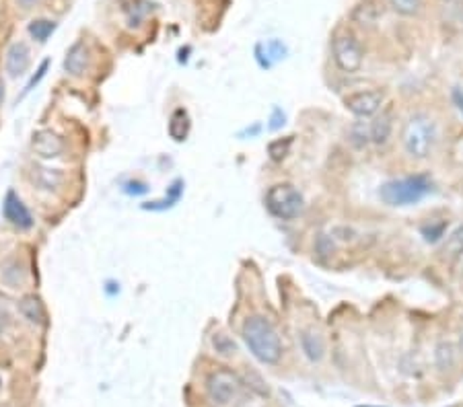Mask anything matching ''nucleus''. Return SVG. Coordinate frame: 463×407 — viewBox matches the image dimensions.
Masks as SVG:
<instances>
[{
	"label": "nucleus",
	"instance_id": "f8f14e48",
	"mask_svg": "<svg viewBox=\"0 0 463 407\" xmlns=\"http://www.w3.org/2000/svg\"><path fill=\"white\" fill-rule=\"evenodd\" d=\"M299 337H301V348H303L305 356L311 362H319L324 358V352H326L324 337L317 331H313V329H303Z\"/></svg>",
	"mask_w": 463,
	"mask_h": 407
},
{
	"label": "nucleus",
	"instance_id": "bb28decb",
	"mask_svg": "<svg viewBox=\"0 0 463 407\" xmlns=\"http://www.w3.org/2000/svg\"><path fill=\"white\" fill-rule=\"evenodd\" d=\"M4 327H6V315L0 312V335H2V331H4Z\"/></svg>",
	"mask_w": 463,
	"mask_h": 407
},
{
	"label": "nucleus",
	"instance_id": "f3484780",
	"mask_svg": "<svg viewBox=\"0 0 463 407\" xmlns=\"http://www.w3.org/2000/svg\"><path fill=\"white\" fill-rule=\"evenodd\" d=\"M56 21H50V19H33L31 23H29V35L35 39V41H39V43H43L54 31H56Z\"/></svg>",
	"mask_w": 463,
	"mask_h": 407
},
{
	"label": "nucleus",
	"instance_id": "4468645a",
	"mask_svg": "<svg viewBox=\"0 0 463 407\" xmlns=\"http://www.w3.org/2000/svg\"><path fill=\"white\" fill-rule=\"evenodd\" d=\"M31 179H33V183L37 186V188H41V190H56V188H60L62 186V181H64V175H62V171L60 169H50V167H35L33 169V173H31Z\"/></svg>",
	"mask_w": 463,
	"mask_h": 407
},
{
	"label": "nucleus",
	"instance_id": "aec40b11",
	"mask_svg": "<svg viewBox=\"0 0 463 407\" xmlns=\"http://www.w3.org/2000/svg\"><path fill=\"white\" fill-rule=\"evenodd\" d=\"M445 253H449L451 257H457L463 253V224L449 235L445 243Z\"/></svg>",
	"mask_w": 463,
	"mask_h": 407
},
{
	"label": "nucleus",
	"instance_id": "9b49d317",
	"mask_svg": "<svg viewBox=\"0 0 463 407\" xmlns=\"http://www.w3.org/2000/svg\"><path fill=\"white\" fill-rule=\"evenodd\" d=\"M87 68H89V50L83 41H77L64 58V70L70 77H83Z\"/></svg>",
	"mask_w": 463,
	"mask_h": 407
},
{
	"label": "nucleus",
	"instance_id": "f03ea898",
	"mask_svg": "<svg viewBox=\"0 0 463 407\" xmlns=\"http://www.w3.org/2000/svg\"><path fill=\"white\" fill-rule=\"evenodd\" d=\"M435 138H437L435 121L424 113L412 115L402 130V144L412 159H426L435 146Z\"/></svg>",
	"mask_w": 463,
	"mask_h": 407
},
{
	"label": "nucleus",
	"instance_id": "cd10ccee",
	"mask_svg": "<svg viewBox=\"0 0 463 407\" xmlns=\"http://www.w3.org/2000/svg\"><path fill=\"white\" fill-rule=\"evenodd\" d=\"M4 101V83H2V79H0V105Z\"/></svg>",
	"mask_w": 463,
	"mask_h": 407
},
{
	"label": "nucleus",
	"instance_id": "7ed1b4c3",
	"mask_svg": "<svg viewBox=\"0 0 463 407\" xmlns=\"http://www.w3.org/2000/svg\"><path fill=\"white\" fill-rule=\"evenodd\" d=\"M431 192V181L422 175L416 177H404L389 181L381 188L379 196L389 206H410L420 202Z\"/></svg>",
	"mask_w": 463,
	"mask_h": 407
},
{
	"label": "nucleus",
	"instance_id": "423d86ee",
	"mask_svg": "<svg viewBox=\"0 0 463 407\" xmlns=\"http://www.w3.org/2000/svg\"><path fill=\"white\" fill-rule=\"evenodd\" d=\"M334 50V60L344 72H356L362 66V48L352 35H338L332 43Z\"/></svg>",
	"mask_w": 463,
	"mask_h": 407
},
{
	"label": "nucleus",
	"instance_id": "412c9836",
	"mask_svg": "<svg viewBox=\"0 0 463 407\" xmlns=\"http://www.w3.org/2000/svg\"><path fill=\"white\" fill-rule=\"evenodd\" d=\"M213 346H215V350H217L219 354H223V356H231V354L237 352L235 341H233L227 333H215V335H213Z\"/></svg>",
	"mask_w": 463,
	"mask_h": 407
},
{
	"label": "nucleus",
	"instance_id": "5701e85b",
	"mask_svg": "<svg viewBox=\"0 0 463 407\" xmlns=\"http://www.w3.org/2000/svg\"><path fill=\"white\" fill-rule=\"evenodd\" d=\"M391 4L402 14H416L420 8V0H391Z\"/></svg>",
	"mask_w": 463,
	"mask_h": 407
},
{
	"label": "nucleus",
	"instance_id": "20e7f679",
	"mask_svg": "<svg viewBox=\"0 0 463 407\" xmlns=\"http://www.w3.org/2000/svg\"><path fill=\"white\" fill-rule=\"evenodd\" d=\"M305 200L301 192L290 183H276L266 194V208L280 220H295L303 212Z\"/></svg>",
	"mask_w": 463,
	"mask_h": 407
},
{
	"label": "nucleus",
	"instance_id": "b1692460",
	"mask_svg": "<svg viewBox=\"0 0 463 407\" xmlns=\"http://www.w3.org/2000/svg\"><path fill=\"white\" fill-rule=\"evenodd\" d=\"M48 68H50V60H43V62L39 64V68H37V75H33V77H31V81L27 83V87H25V93H23V95L31 93V91H33V89L41 83V79L46 77Z\"/></svg>",
	"mask_w": 463,
	"mask_h": 407
},
{
	"label": "nucleus",
	"instance_id": "4be33fe9",
	"mask_svg": "<svg viewBox=\"0 0 463 407\" xmlns=\"http://www.w3.org/2000/svg\"><path fill=\"white\" fill-rule=\"evenodd\" d=\"M290 138H286L284 142L282 140H274L270 146H268V152H270V157H272V161H282L284 157H286V152H288V148H290Z\"/></svg>",
	"mask_w": 463,
	"mask_h": 407
},
{
	"label": "nucleus",
	"instance_id": "6ab92c4d",
	"mask_svg": "<svg viewBox=\"0 0 463 407\" xmlns=\"http://www.w3.org/2000/svg\"><path fill=\"white\" fill-rule=\"evenodd\" d=\"M435 362L441 370H449L455 364V350L449 341H441L435 352Z\"/></svg>",
	"mask_w": 463,
	"mask_h": 407
},
{
	"label": "nucleus",
	"instance_id": "dca6fc26",
	"mask_svg": "<svg viewBox=\"0 0 463 407\" xmlns=\"http://www.w3.org/2000/svg\"><path fill=\"white\" fill-rule=\"evenodd\" d=\"M391 115L389 113H381V117H377L371 123V140L375 144H385L387 138L391 136Z\"/></svg>",
	"mask_w": 463,
	"mask_h": 407
},
{
	"label": "nucleus",
	"instance_id": "2eb2a0df",
	"mask_svg": "<svg viewBox=\"0 0 463 407\" xmlns=\"http://www.w3.org/2000/svg\"><path fill=\"white\" fill-rule=\"evenodd\" d=\"M19 310L23 312V317H25L27 321L37 323V325L43 323V319H46V308L41 305L39 297H35V295L23 297L21 303H19Z\"/></svg>",
	"mask_w": 463,
	"mask_h": 407
},
{
	"label": "nucleus",
	"instance_id": "a878e982",
	"mask_svg": "<svg viewBox=\"0 0 463 407\" xmlns=\"http://www.w3.org/2000/svg\"><path fill=\"white\" fill-rule=\"evenodd\" d=\"M17 2H19V4H21L23 8H31V6H33V4H35L37 0H17Z\"/></svg>",
	"mask_w": 463,
	"mask_h": 407
},
{
	"label": "nucleus",
	"instance_id": "9d476101",
	"mask_svg": "<svg viewBox=\"0 0 463 407\" xmlns=\"http://www.w3.org/2000/svg\"><path fill=\"white\" fill-rule=\"evenodd\" d=\"M29 64H31V52H29L27 43L14 41L6 52V62H4L6 72L10 77H21V75H25Z\"/></svg>",
	"mask_w": 463,
	"mask_h": 407
},
{
	"label": "nucleus",
	"instance_id": "0eeeda50",
	"mask_svg": "<svg viewBox=\"0 0 463 407\" xmlns=\"http://www.w3.org/2000/svg\"><path fill=\"white\" fill-rule=\"evenodd\" d=\"M2 214H4V218H6L12 226H17V228H21V230H27V228L33 226V216H31V212L27 210V206L23 204V200H21L12 190L6 192V196H4Z\"/></svg>",
	"mask_w": 463,
	"mask_h": 407
},
{
	"label": "nucleus",
	"instance_id": "ddd939ff",
	"mask_svg": "<svg viewBox=\"0 0 463 407\" xmlns=\"http://www.w3.org/2000/svg\"><path fill=\"white\" fill-rule=\"evenodd\" d=\"M190 128H192V121H190V115L186 109H175L169 117V123H167V132L169 136L175 140V142H184L190 134Z\"/></svg>",
	"mask_w": 463,
	"mask_h": 407
},
{
	"label": "nucleus",
	"instance_id": "39448f33",
	"mask_svg": "<svg viewBox=\"0 0 463 407\" xmlns=\"http://www.w3.org/2000/svg\"><path fill=\"white\" fill-rule=\"evenodd\" d=\"M239 389H241V381H239V377L233 375L231 370H225V368L215 370V373L208 377V381H206V393H208L210 401L217 404V406H227V404H231L233 399L237 397Z\"/></svg>",
	"mask_w": 463,
	"mask_h": 407
},
{
	"label": "nucleus",
	"instance_id": "1a4fd4ad",
	"mask_svg": "<svg viewBox=\"0 0 463 407\" xmlns=\"http://www.w3.org/2000/svg\"><path fill=\"white\" fill-rule=\"evenodd\" d=\"M31 146H33L35 155H39L41 159H56L64 150V140L52 130H37L33 134Z\"/></svg>",
	"mask_w": 463,
	"mask_h": 407
},
{
	"label": "nucleus",
	"instance_id": "6e6552de",
	"mask_svg": "<svg viewBox=\"0 0 463 407\" xmlns=\"http://www.w3.org/2000/svg\"><path fill=\"white\" fill-rule=\"evenodd\" d=\"M381 103H383L381 91H360V93L348 95L344 99V105L358 117H371L373 113L379 111Z\"/></svg>",
	"mask_w": 463,
	"mask_h": 407
},
{
	"label": "nucleus",
	"instance_id": "f257e3e1",
	"mask_svg": "<svg viewBox=\"0 0 463 407\" xmlns=\"http://www.w3.org/2000/svg\"><path fill=\"white\" fill-rule=\"evenodd\" d=\"M243 339L249 352L264 364H276L282 356V344L272 323L259 315H251L243 323Z\"/></svg>",
	"mask_w": 463,
	"mask_h": 407
},
{
	"label": "nucleus",
	"instance_id": "c85d7f7f",
	"mask_svg": "<svg viewBox=\"0 0 463 407\" xmlns=\"http://www.w3.org/2000/svg\"><path fill=\"white\" fill-rule=\"evenodd\" d=\"M460 348H462V352H463V331H462V335H460Z\"/></svg>",
	"mask_w": 463,
	"mask_h": 407
},
{
	"label": "nucleus",
	"instance_id": "a211bd4d",
	"mask_svg": "<svg viewBox=\"0 0 463 407\" xmlns=\"http://www.w3.org/2000/svg\"><path fill=\"white\" fill-rule=\"evenodd\" d=\"M181 194H184V181L177 179V181H173V186L169 188V194H167L165 200H161V202H148L144 204L142 208H144V210H165V208H171L173 204L179 202Z\"/></svg>",
	"mask_w": 463,
	"mask_h": 407
},
{
	"label": "nucleus",
	"instance_id": "393cba45",
	"mask_svg": "<svg viewBox=\"0 0 463 407\" xmlns=\"http://www.w3.org/2000/svg\"><path fill=\"white\" fill-rule=\"evenodd\" d=\"M124 192L130 194V196H142V194L148 192V188H146L142 181H128V183L124 186Z\"/></svg>",
	"mask_w": 463,
	"mask_h": 407
}]
</instances>
